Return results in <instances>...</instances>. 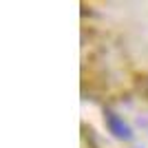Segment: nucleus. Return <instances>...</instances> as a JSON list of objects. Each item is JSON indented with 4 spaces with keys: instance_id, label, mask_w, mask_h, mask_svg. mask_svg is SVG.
<instances>
[{
    "instance_id": "obj_1",
    "label": "nucleus",
    "mask_w": 148,
    "mask_h": 148,
    "mask_svg": "<svg viewBox=\"0 0 148 148\" xmlns=\"http://www.w3.org/2000/svg\"><path fill=\"white\" fill-rule=\"evenodd\" d=\"M104 119H106V124H108V128H111V133L115 137H119V139H130V128H128V124L124 122L122 117H117L115 113H106L104 115Z\"/></svg>"
}]
</instances>
